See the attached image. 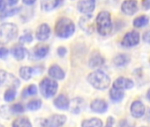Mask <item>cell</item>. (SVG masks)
Listing matches in <instances>:
<instances>
[{
    "label": "cell",
    "instance_id": "4316f807",
    "mask_svg": "<svg viewBox=\"0 0 150 127\" xmlns=\"http://www.w3.org/2000/svg\"><path fill=\"white\" fill-rule=\"evenodd\" d=\"M148 22H149V18L146 15H139L133 20L132 24L135 28H139L146 26L148 24Z\"/></svg>",
    "mask_w": 150,
    "mask_h": 127
},
{
    "label": "cell",
    "instance_id": "277c9868",
    "mask_svg": "<svg viewBox=\"0 0 150 127\" xmlns=\"http://www.w3.org/2000/svg\"><path fill=\"white\" fill-rule=\"evenodd\" d=\"M18 35V27L13 23L0 25V45L9 43Z\"/></svg>",
    "mask_w": 150,
    "mask_h": 127
},
{
    "label": "cell",
    "instance_id": "30bf717a",
    "mask_svg": "<svg viewBox=\"0 0 150 127\" xmlns=\"http://www.w3.org/2000/svg\"><path fill=\"white\" fill-rule=\"evenodd\" d=\"M121 10L126 15L132 16L135 14L139 10L137 0H124L121 5Z\"/></svg>",
    "mask_w": 150,
    "mask_h": 127
},
{
    "label": "cell",
    "instance_id": "d6a6232c",
    "mask_svg": "<svg viewBox=\"0 0 150 127\" xmlns=\"http://www.w3.org/2000/svg\"><path fill=\"white\" fill-rule=\"evenodd\" d=\"M33 41V35L30 33H25L19 38V42L21 44H25V43H30Z\"/></svg>",
    "mask_w": 150,
    "mask_h": 127
},
{
    "label": "cell",
    "instance_id": "7a4b0ae2",
    "mask_svg": "<svg viewBox=\"0 0 150 127\" xmlns=\"http://www.w3.org/2000/svg\"><path fill=\"white\" fill-rule=\"evenodd\" d=\"M96 24L98 33L101 35L106 36L112 31V21L110 13L107 11L100 12L96 19Z\"/></svg>",
    "mask_w": 150,
    "mask_h": 127
},
{
    "label": "cell",
    "instance_id": "9a60e30c",
    "mask_svg": "<svg viewBox=\"0 0 150 127\" xmlns=\"http://www.w3.org/2000/svg\"><path fill=\"white\" fill-rule=\"evenodd\" d=\"M90 108L96 113H104L108 109V104L104 100L96 99L91 102Z\"/></svg>",
    "mask_w": 150,
    "mask_h": 127
},
{
    "label": "cell",
    "instance_id": "ee69618b",
    "mask_svg": "<svg viewBox=\"0 0 150 127\" xmlns=\"http://www.w3.org/2000/svg\"><path fill=\"white\" fill-rule=\"evenodd\" d=\"M146 98L148 99V101H150V88L148 89L147 91V94H146Z\"/></svg>",
    "mask_w": 150,
    "mask_h": 127
},
{
    "label": "cell",
    "instance_id": "bcb514c9",
    "mask_svg": "<svg viewBox=\"0 0 150 127\" xmlns=\"http://www.w3.org/2000/svg\"><path fill=\"white\" fill-rule=\"evenodd\" d=\"M0 127H3V126H2V125H0Z\"/></svg>",
    "mask_w": 150,
    "mask_h": 127
},
{
    "label": "cell",
    "instance_id": "8992f818",
    "mask_svg": "<svg viewBox=\"0 0 150 127\" xmlns=\"http://www.w3.org/2000/svg\"><path fill=\"white\" fill-rule=\"evenodd\" d=\"M21 81L13 73L6 70H0V86H6L9 88L16 89L20 87Z\"/></svg>",
    "mask_w": 150,
    "mask_h": 127
},
{
    "label": "cell",
    "instance_id": "7bdbcfd3",
    "mask_svg": "<svg viewBox=\"0 0 150 127\" xmlns=\"http://www.w3.org/2000/svg\"><path fill=\"white\" fill-rule=\"evenodd\" d=\"M114 123V120H113V118L112 117H109V119H108V124H112Z\"/></svg>",
    "mask_w": 150,
    "mask_h": 127
},
{
    "label": "cell",
    "instance_id": "5b68a950",
    "mask_svg": "<svg viewBox=\"0 0 150 127\" xmlns=\"http://www.w3.org/2000/svg\"><path fill=\"white\" fill-rule=\"evenodd\" d=\"M57 82L50 78H44L40 82V91L45 98H50L54 96L57 91Z\"/></svg>",
    "mask_w": 150,
    "mask_h": 127
},
{
    "label": "cell",
    "instance_id": "7c38bea8",
    "mask_svg": "<svg viewBox=\"0 0 150 127\" xmlns=\"http://www.w3.org/2000/svg\"><path fill=\"white\" fill-rule=\"evenodd\" d=\"M35 35L37 40L41 41V42H44L47 39H49L50 35V28L48 24L46 23H42L41 24L35 32Z\"/></svg>",
    "mask_w": 150,
    "mask_h": 127
},
{
    "label": "cell",
    "instance_id": "b9f144b4",
    "mask_svg": "<svg viewBox=\"0 0 150 127\" xmlns=\"http://www.w3.org/2000/svg\"><path fill=\"white\" fill-rule=\"evenodd\" d=\"M6 1H7L8 6H15L16 4H18L19 0H6Z\"/></svg>",
    "mask_w": 150,
    "mask_h": 127
},
{
    "label": "cell",
    "instance_id": "e0dca14e",
    "mask_svg": "<svg viewBox=\"0 0 150 127\" xmlns=\"http://www.w3.org/2000/svg\"><path fill=\"white\" fill-rule=\"evenodd\" d=\"M54 105L62 110H66L70 108V101L68 97L64 95H59L54 100Z\"/></svg>",
    "mask_w": 150,
    "mask_h": 127
},
{
    "label": "cell",
    "instance_id": "ac0fdd59",
    "mask_svg": "<svg viewBox=\"0 0 150 127\" xmlns=\"http://www.w3.org/2000/svg\"><path fill=\"white\" fill-rule=\"evenodd\" d=\"M11 54L16 60L21 61L27 56V49L21 45H14L11 49Z\"/></svg>",
    "mask_w": 150,
    "mask_h": 127
},
{
    "label": "cell",
    "instance_id": "1f68e13d",
    "mask_svg": "<svg viewBox=\"0 0 150 127\" xmlns=\"http://www.w3.org/2000/svg\"><path fill=\"white\" fill-rule=\"evenodd\" d=\"M15 97H16V90L13 88H8L4 95L5 101H6L7 102H13L15 99Z\"/></svg>",
    "mask_w": 150,
    "mask_h": 127
},
{
    "label": "cell",
    "instance_id": "44dd1931",
    "mask_svg": "<svg viewBox=\"0 0 150 127\" xmlns=\"http://www.w3.org/2000/svg\"><path fill=\"white\" fill-rule=\"evenodd\" d=\"M84 106H85V102L81 98H75L71 101V102H70L71 110L74 114H80L84 109Z\"/></svg>",
    "mask_w": 150,
    "mask_h": 127
},
{
    "label": "cell",
    "instance_id": "cb8c5ba5",
    "mask_svg": "<svg viewBox=\"0 0 150 127\" xmlns=\"http://www.w3.org/2000/svg\"><path fill=\"white\" fill-rule=\"evenodd\" d=\"M35 73V68L30 66H22L20 69V76L24 80H29Z\"/></svg>",
    "mask_w": 150,
    "mask_h": 127
},
{
    "label": "cell",
    "instance_id": "2e32d148",
    "mask_svg": "<svg viewBox=\"0 0 150 127\" xmlns=\"http://www.w3.org/2000/svg\"><path fill=\"white\" fill-rule=\"evenodd\" d=\"M88 64L91 68H97V67L102 66L104 64V58L99 52L95 51L92 53V55L89 58Z\"/></svg>",
    "mask_w": 150,
    "mask_h": 127
},
{
    "label": "cell",
    "instance_id": "83f0119b",
    "mask_svg": "<svg viewBox=\"0 0 150 127\" xmlns=\"http://www.w3.org/2000/svg\"><path fill=\"white\" fill-rule=\"evenodd\" d=\"M13 127H32V123L28 117L22 116L13 121Z\"/></svg>",
    "mask_w": 150,
    "mask_h": 127
},
{
    "label": "cell",
    "instance_id": "f6af8a7d",
    "mask_svg": "<svg viewBox=\"0 0 150 127\" xmlns=\"http://www.w3.org/2000/svg\"><path fill=\"white\" fill-rule=\"evenodd\" d=\"M106 127H111V125H110V124H107Z\"/></svg>",
    "mask_w": 150,
    "mask_h": 127
},
{
    "label": "cell",
    "instance_id": "4dcf8cb0",
    "mask_svg": "<svg viewBox=\"0 0 150 127\" xmlns=\"http://www.w3.org/2000/svg\"><path fill=\"white\" fill-rule=\"evenodd\" d=\"M28 109L29 110H37L42 107V101L39 99H34L28 102L27 105Z\"/></svg>",
    "mask_w": 150,
    "mask_h": 127
},
{
    "label": "cell",
    "instance_id": "6da1fadb",
    "mask_svg": "<svg viewBox=\"0 0 150 127\" xmlns=\"http://www.w3.org/2000/svg\"><path fill=\"white\" fill-rule=\"evenodd\" d=\"M75 31V25L73 21L67 17H60L57 20L55 24V33L57 36L65 39L73 35Z\"/></svg>",
    "mask_w": 150,
    "mask_h": 127
},
{
    "label": "cell",
    "instance_id": "8fae6325",
    "mask_svg": "<svg viewBox=\"0 0 150 127\" xmlns=\"http://www.w3.org/2000/svg\"><path fill=\"white\" fill-rule=\"evenodd\" d=\"M78 10L83 14H91L96 8L95 0H81L78 3Z\"/></svg>",
    "mask_w": 150,
    "mask_h": 127
},
{
    "label": "cell",
    "instance_id": "52a82bcc",
    "mask_svg": "<svg viewBox=\"0 0 150 127\" xmlns=\"http://www.w3.org/2000/svg\"><path fill=\"white\" fill-rule=\"evenodd\" d=\"M66 121L64 115H52L42 121V127H61Z\"/></svg>",
    "mask_w": 150,
    "mask_h": 127
},
{
    "label": "cell",
    "instance_id": "f546056e",
    "mask_svg": "<svg viewBox=\"0 0 150 127\" xmlns=\"http://www.w3.org/2000/svg\"><path fill=\"white\" fill-rule=\"evenodd\" d=\"M37 94V87L35 84H31L28 87H27L26 88L23 89L22 92V97H28V96H31V95H35Z\"/></svg>",
    "mask_w": 150,
    "mask_h": 127
},
{
    "label": "cell",
    "instance_id": "3957f363",
    "mask_svg": "<svg viewBox=\"0 0 150 127\" xmlns=\"http://www.w3.org/2000/svg\"><path fill=\"white\" fill-rule=\"evenodd\" d=\"M88 81L98 90H104L108 88L110 84V77L104 72L100 70L90 73L88 76Z\"/></svg>",
    "mask_w": 150,
    "mask_h": 127
},
{
    "label": "cell",
    "instance_id": "7402d4cb",
    "mask_svg": "<svg viewBox=\"0 0 150 127\" xmlns=\"http://www.w3.org/2000/svg\"><path fill=\"white\" fill-rule=\"evenodd\" d=\"M49 53V46L44 43H38L34 49V54L36 58H43Z\"/></svg>",
    "mask_w": 150,
    "mask_h": 127
},
{
    "label": "cell",
    "instance_id": "484cf974",
    "mask_svg": "<svg viewBox=\"0 0 150 127\" xmlns=\"http://www.w3.org/2000/svg\"><path fill=\"white\" fill-rule=\"evenodd\" d=\"M82 127H103V122L101 119L94 117L84 120L81 123Z\"/></svg>",
    "mask_w": 150,
    "mask_h": 127
},
{
    "label": "cell",
    "instance_id": "74e56055",
    "mask_svg": "<svg viewBox=\"0 0 150 127\" xmlns=\"http://www.w3.org/2000/svg\"><path fill=\"white\" fill-rule=\"evenodd\" d=\"M119 127H133V125L131 124L126 119H123L119 122Z\"/></svg>",
    "mask_w": 150,
    "mask_h": 127
},
{
    "label": "cell",
    "instance_id": "836d02e7",
    "mask_svg": "<svg viewBox=\"0 0 150 127\" xmlns=\"http://www.w3.org/2000/svg\"><path fill=\"white\" fill-rule=\"evenodd\" d=\"M10 109H11V112L13 114H21L25 110L23 105L21 104V103H15V104L12 105L10 107Z\"/></svg>",
    "mask_w": 150,
    "mask_h": 127
},
{
    "label": "cell",
    "instance_id": "4fadbf2b",
    "mask_svg": "<svg viewBox=\"0 0 150 127\" xmlns=\"http://www.w3.org/2000/svg\"><path fill=\"white\" fill-rule=\"evenodd\" d=\"M133 85L134 83L132 80L125 78V77H120V78H117L114 81L113 87L125 90V89H131L132 87H133Z\"/></svg>",
    "mask_w": 150,
    "mask_h": 127
},
{
    "label": "cell",
    "instance_id": "d6986e66",
    "mask_svg": "<svg viewBox=\"0 0 150 127\" xmlns=\"http://www.w3.org/2000/svg\"><path fill=\"white\" fill-rule=\"evenodd\" d=\"M49 75L55 80H63L65 76L63 69L57 65H52L49 68Z\"/></svg>",
    "mask_w": 150,
    "mask_h": 127
},
{
    "label": "cell",
    "instance_id": "ab89813d",
    "mask_svg": "<svg viewBox=\"0 0 150 127\" xmlns=\"http://www.w3.org/2000/svg\"><path fill=\"white\" fill-rule=\"evenodd\" d=\"M36 0H22V2L27 6H32L35 3Z\"/></svg>",
    "mask_w": 150,
    "mask_h": 127
},
{
    "label": "cell",
    "instance_id": "9c48e42d",
    "mask_svg": "<svg viewBox=\"0 0 150 127\" xmlns=\"http://www.w3.org/2000/svg\"><path fill=\"white\" fill-rule=\"evenodd\" d=\"M79 25L81 28L86 32L87 34L90 35L94 32L95 29V25H94V20H93V16L91 14H86L83 17L81 18Z\"/></svg>",
    "mask_w": 150,
    "mask_h": 127
},
{
    "label": "cell",
    "instance_id": "f1b7e54d",
    "mask_svg": "<svg viewBox=\"0 0 150 127\" xmlns=\"http://www.w3.org/2000/svg\"><path fill=\"white\" fill-rule=\"evenodd\" d=\"M21 10V7H13L9 10H6L5 9L1 14H0V19L1 20H4V19H6L8 17H12V16H14L16 15L17 13H19Z\"/></svg>",
    "mask_w": 150,
    "mask_h": 127
},
{
    "label": "cell",
    "instance_id": "e575fe53",
    "mask_svg": "<svg viewBox=\"0 0 150 127\" xmlns=\"http://www.w3.org/2000/svg\"><path fill=\"white\" fill-rule=\"evenodd\" d=\"M9 54V50L6 49V48H4V47H1L0 48V58L3 59V58H6Z\"/></svg>",
    "mask_w": 150,
    "mask_h": 127
},
{
    "label": "cell",
    "instance_id": "603a6c76",
    "mask_svg": "<svg viewBox=\"0 0 150 127\" xmlns=\"http://www.w3.org/2000/svg\"><path fill=\"white\" fill-rule=\"evenodd\" d=\"M113 62H114V65L118 66V67L125 66L130 62V56L126 54H124V53L118 54L114 57Z\"/></svg>",
    "mask_w": 150,
    "mask_h": 127
},
{
    "label": "cell",
    "instance_id": "60d3db41",
    "mask_svg": "<svg viewBox=\"0 0 150 127\" xmlns=\"http://www.w3.org/2000/svg\"><path fill=\"white\" fill-rule=\"evenodd\" d=\"M6 9V1L5 0H0V12H3Z\"/></svg>",
    "mask_w": 150,
    "mask_h": 127
},
{
    "label": "cell",
    "instance_id": "5bb4252c",
    "mask_svg": "<svg viewBox=\"0 0 150 127\" xmlns=\"http://www.w3.org/2000/svg\"><path fill=\"white\" fill-rule=\"evenodd\" d=\"M145 106L140 101H134L131 105L132 116L135 118H139L145 114Z\"/></svg>",
    "mask_w": 150,
    "mask_h": 127
},
{
    "label": "cell",
    "instance_id": "d590c367",
    "mask_svg": "<svg viewBox=\"0 0 150 127\" xmlns=\"http://www.w3.org/2000/svg\"><path fill=\"white\" fill-rule=\"evenodd\" d=\"M66 52H67V49H66L65 47L61 46V47H58V48H57V55H58L60 57L64 56L65 54H66Z\"/></svg>",
    "mask_w": 150,
    "mask_h": 127
},
{
    "label": "cell",
    "instance_id": "ffe728a7",
    "mask_svg": "<svg viewBox=\"0 0 150 127\" xmlns=\"http://www.w3.org/2000/svg\"><path fill=\"white\" fill-rule=\"evenodd\" d=\"M62 0H41V6L43 11L50 12L60 6Z\"/></svg>",
    "mask_w": 150,
    "mask_h": 127
},
{
    "label": "cell",
    "instance_id": "ba28073f",
    "mask_svg": "<svg viewBox=\"0 0 150 127\" xmlns=\"http://www.w3.org/2000/svg\"><path fill=\"white\" fill-rule=\"evenodd\" d=\"M139 34L135 30L126 33L122 40V45L127 48L133 47L139 44Z\"/></svg>",
    "mask_w": 150,
    "mask_h": 127
},
{
    "label": "cell",
    "instance_id": "d4e9b609",
    "mask_svg": "<svg viewBox=\"0 0 150 127\" xmlns=\"http://www.w3.org/2000/svg\"><path fill=\"white\" fill-rule=\"evenodd\" d=\"M125 93L123 90L121 89H117L115 87H112L110 91V96L111 98V100L115 102H120L123 98H124Z\"/></svg>",
    "mask_w": 150,
    "mask_h": 127
},
{
    "label": "cell",
    "instance_id": "8d00e7d4",
    "mask_svg": "<svg viewBox=\"0 0 150 127\" xmlns=\"http://www.w3.org/2000/svg\"><path fill=\"white\" fill-rule=\"evenodd\" d=\"M141 6L144 10H150V0H141Z\"/></svg>",
    "mask_w": 150,
    "mask_h": 127
},
{
    "label": "cell",
    "instance_id": "f35d334b",
    "mask_svg": "<svg viewBox=\"0 0 150 127\" xmlns=\"http://www.w3.org/2000/svg\"><path fill=\"white\" fill-rule=\"evenodd\" d=\"M143 41L145 42L150 43V30H147L143 34Z\"/></svg>",
    "mask_w": 150,
    "mask_h": 127
}]
</instances>
